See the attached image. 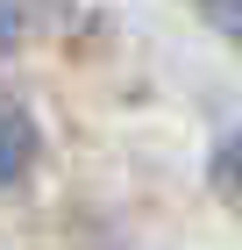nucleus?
I'll return each mask as SVG.
<instances>
[{"label":"nucleus","instance_id":"obj_1","mask_svg":"<svg viewBox=\"0 0 242 250\" xmlns=\"http://www.w3.org/2000/svg\"><path fill=\"white\" fill-rule=\"evenodd\" d=\"M29 150H36V136H29V122L0 100V186H15L21 172H29Z\"/></svg>","mask_w":242,"mask_h":250},{"label":"nucleus","instance_id":"obj_2","mask_svg":"<svg viewBox=\"0 0 242 250\" xmlns=\"http://www.w3.org/2000/svg\"><path fill=\"white\" fill-rule=\"evenodd\" d=\"M200 15H206V21H214V29H221V36L242 50V0H200Z\"/></svg>","mask_w":242,"mask_h":250},{"label":"nucleus","instance_id":"obj_3","mask_svg":"<svg viewBox=\"0 0 242 250\" xmlns=\"http://www.w3.org/2000/svg\"><path fill=\"white\" fill-rule=\"evenodd\" d=\"M221 186H228V200L242 208V136H235V143H221Z\"/></svg>","mask_w":242,"mask_h":250}]
</instances>
